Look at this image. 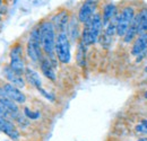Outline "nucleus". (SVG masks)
I'll list each match as a JSON object with an SVG mask.
<instances>
[{
    "mask_svg": "<svg viewBox=\"0 0 147 141\" xmlns=\"http://www.w3.org/2000/svg\"><path fill=\"white\" fill-rule=\"evenodd\" d=\"M23 114L31 121H35V120H38L40 117H41V113L38 112V111H33V109H31V108H28V107H24V109H23Z\"/></svg>",
    "mask_w": 147,
    "mask_h": 141,
    "instance_id": "obj_21",
    "label": "nucleus"
},
{
    "mask_svg": "<svg viewBox=\"0 0 147 141\" xmlns=\"http://www.w3.org/2000/svg\"><path fill=\"white\" fill-rule=\"evenodd\" d=\"M102 20H103V26L105 27L109 21L112 18L118 14V8L113 2H108L103 6V10H102Z\"/></svg>",
    "mask_w": 147,
    "mask_h": 141,
    "instance_id": "obj_18",
    "label": "nucleus"
},
{
    "mask_svg": "<svg viewBox=\"0 0 147 141\" xmlns=\"http://www.w3.org/2000/svg\"><path fill=\"white\" fill-rule=\"evenodd\" d=\"M1 86H2V88L5 89L6 94H7L13 101H15L17 104L23 105V104L26 103V95L22 91L20 88L14 86V85L10 84V83H5V84L1 85Z\"/></svg>",
    "mask_w": 147,
    "mask_h": 141,
    "instance_id": "obj_11",
    "label": "nucleus"
},
{
    "mask_svg": "<svg viewBox=\"0 0 147 141\" xmlns=\"http://www.w3.org/2000/svg\"><path fill=\"white\" fill-rule=\"evenodd\" d=\"M0 132L6 134L13 141H18L20 139V132L17 129L16 123L8 117L0 116Z\"/></svg>",
    "mask_w": 147,
    "mask_h": 141,
    "instance_id": "obj_7",
    "label": "nucleus"
},
{
    "mask_svg": "<svg viewBox=\"0 0 147 141\" xmlns=\"http://www.w3.org/2000/svg\"><path fill=\"white\" fill-rule=\"evenodd\" d=\"M135 16H136V13L132 6H126L121 9L118 16V24H117V35L119 37L125 36Z\"/></svg>",
    "mask_w": 147,
    "mask_h": 141,
    "instance_id": "obj_4",
    "label": "nucleus"
},
{
    "mask_svg": "<svg viewBox=\"0 0 147 141\" xmlns=\"http://www.w3.org/2000/svg\"><path fill=\"white\" fill-rule=\"evenodd\" d=\"M2 6V0H0V7Z\"/></svg>",
    "mask_w": 147,
    "mask_h": 141,
    "instance_id": "obj_29",
    "label": "nucleus"
},
{
    "mask_svg": "<svg viewBox=\"0 0 147 141\" xmlns=\"http://www.w3.org/2000/svg\"><path fill=\"white\" fill-rule=\"evenodd\" d=\"M0 104L6 108V111L9 113L10 119L14 121L19 114H20V109H19V104H17L15 101H13L5 91V89L2 88V86H0Z\"/></svg>",
    "mask_w": 147,
    "mask_h": 141,
    "instance_id": "obj_8",
    "label": "nucleus"
},
{
    "mask_svg": "<svg viewBox=\"0 0 147 141\" xmlns=\"http://www.w3.org/2000/svg\"><path fill=\"white\" fill-rule=\"evenodd\" d=\"M146 84H147V80H146Z\"/></svg>",
    "mask_w": 147,
    "mask_h": 141,
    "instance_id": "obj_31",
    "label": "nucleus"
},
{
    "mask_svg": "<svg viewBox=\"0 0 147 141\" xmlns=\"http://www.w3.org/2000/svg\"><path fill=\"white\" fill-rule=\"evenodd\" d=\"M2 75H3V77L6 78V80L8 83L13 84L14 86H16L18 88L23 89L26 86V80H25L24 76H20L17 72H15L9 67V64H7L2 68Z\"/></svg>",
    "mask_w": 147,
    "mask_h": 141,
    "instance_id": "obj_10",
    "label": "nucleus"
},
{
    "mask_svg": "<svg viewBox=\"0 0 147 141\" xmlns=\"http://www.w3.org/2000/svg\"><path fill=\"white\" fill-rule=\"evenodd\" d=\"M9 67L13 69V70L15 71V72H17L18 75L20 76H24V73H25V70H26V64H25V60H24V58H15V59H10V61H9Z\"/></svg>",
    "mask_w": 147,
    "mask_h": 141,
    "instance_id": "obj_19",
    "label": "nucleus"
},
{
    "mask_svg": "<svg viewBox=\"0 0 147 141\" xmlns=\"http://www.w3.org/2000/svg\"><path fill=\"white\" fill-rule=\"evenodd\" d=\"M25 52H26L27 58L33 63H40L41 60L44 58V53H43V50H42L41 40H40L38 24L32 28V31L30 33L26 46H25Z\"/></svg>",
    "mask_w": 147,
    "mask_h": 141,
    "instance_id": "obj_2",
    "label": "nucleus"
},
{
    "mask_svg": "<svg viewBox=\"0 0 147 141\" xmlns=\"http://www.w3.org/2000/svg\"><path fill=\"white\" fill-rule=\"evenodd\" d=\"M40 40L44 55L51 61L55 69L58 68V59L55 53V41H57V30L51 19H43L38 23Z\"/></svg>",
    "mask_w": 147,
    "mask_h": 141,
    "instance_id": "obj_1",
    "label": "nucleus"
},
{
    "mask_svg": "<svg viewBox=\"0 0 147 141\" xmlns=\"http://www.w3.org/2000/svg\"><path fill=\"white\" fill-rule=\"evenodd\" d=\"M15 58H24V46L19 42L13 44L9 50V59H15Z\"/></svg>",
    "mask_w": 147,
    "mask_h": 141,
    "instance_id": "obj_20",
    "label": "nucleus"
},
{
    "mask_svg": "<svg viewBox=\"0 0 147 141\" xmlns=\"http://www.w3.org/2000/svg\"><path fill=\"white\" fill-rule=\"evenodd\" d=\"M138 25H139V18H138V15L136 14V16L134 18V20H132L130 27L128 28L127 33L122 37V40H123V42H125L126 44L132 43V42L135 41V38L137 37V35H138Z\"/></svg>",
    "mask_w": 147,
    "mask_h": 141,
    "instance_id": "obj_17",
    "label": "nucleus"
},
{
    "mask_svg": "<svg viewBox=\"0 0 147 141\" xmlns=\"http://www.w3.org/2000/svg\"><path fill=\"white\" fill-rule=\"evenodd\" d=\"M0 116H5V117H8V119H10V116H9V113L6 111V108L3 107V106L0 104ZM11 120V119H10Z\"/></svg>",
    "mask_w": 147,
    "mask_h": 141,
    "instance_id": "obj_25",
    "label": "nucleus"
},
{
    "mask_svg": "<svg viewBox=\"0 0 147 141\" xmlns=\"http://www.w3.org/2000/svg\"><path fill=\"white\" fill-rule=\"evenodd\" d=\"M37 91L43 96V97H45L48 101H50V102H55V96L52 94V93H50V91H48V90H45V89L43 88H40V89H37Z\"/></svg>",
    "mask_w": 147,
    "mask_h": 141,
    "instance_id": "obj_24",
    "label": "nucleus"
},
{
    "mask_svg": "<svg viewBox=\"0 0 147 141\" xmlns=\"http://www.w3.org/2000/svg\"><path fill=\"white\" fill-rule=\"evenodd\" d=\"M24 78L26 80V83H28L32 87H34L35 89H40L43 87L42 85V79L38 75V72L35 71L34 69L27 67L26 70H25V73H24Z\"/></svg>",
    "mask_w": 147,
    "mask_h": 141,
    "instance_id": "obj_15",
    "label": "nucleus"
},
{
    "mask_svg": "<svg viewBox=\"0 0 147 141\" xmlns=\"http://www.w3.org/2000/svg\"><path fill=\"white\" fill-rule=\"evenodd\" d=\"M98 42L101 43V45H102L104 49H108L111 45V43H112V37L109 35H107V34L103 32V33L101 34V36H100V38H98Z\"/></svg>",
    "mask_w": 147,
    "mask_h": 141,
    "instance_id": "obj_22",
    "label": "nucleus"
},
{
    "mask_svg": "<svg viewBox=\"0 0 147 141\" xmlns=\"http://www.w3.org/2000/svg\"><path fill=\"white\" fill-rule=\"evenodd\" d=\"M67 32H58L55 41V53L57 59L62 64H68L71 61V44Z\"/></svg>",
    "mask_w": 147,
    "mask_h": 141,
    "instance_id": "obj_3",
    "label": "nucleus"
},
{
    "mask_svg": "<svg viewBox=\"0 0 147 141\" xmlns=\"http://www.w3.org/2000/svg\"><path fill=\"white\" fill-rule=\"evenodd\" d=\"M144 71H145V72H146V73H147V66H146V67H145V69H144Z\"/></svg>",
    "mask_w": 147,
    "mask_h": 141,
    "instance_id": "obj_28",
    "label": "nucleus"
},
{
    "mask_svg": "<svg viewBox=\"0 0 147 141\" xmlns=\"http://www.w3.org/2000/svg\"><path fill=\"white\" fill-rule=\"evenodd\" d=\"M98 2H100L98 0H85L82 3V6L79 7L78 13H77V18L82 25H84L91 20L94 14L97 11Z\"/></svg>",
    "mask_w": 147,
    "mask_h": 141,
    "instance_id": "obj_5",
    "label": "nucleus"
},
{
    "mask_svg": "<svg viewBox=\"0 0 147 141\" xmlns=\"http://www.w3.org/2000/svg\"><path fill=\"white\" fill-rule=\"evenodd\" d=\"M135 131L139 134H146L147 136V119L142 120L139 123L135 126Z\"/></svg>",
    "mask_w": 147,
    "mask_h": 141,
    "instance_id": "obj_23",
    "label": "nucleus"
},
{
    "mask_svg": "<svg viewBox=\"0 0 147 141\" xmlns=\"http://www.w3.org/2000/svg\"><path fill=\"white\" fill-rule=\"evenodd\" d=\"M76 62L80 68H85L87 63V46L82 42H77V50H76Z\"/></svg>",
    "mask_w": 147,
    "mask_h": 141,
    "instance_id": "obj_16",
    "label": "nucleus"
},
{
    "mask_svg": "<svg viewBox=\"0 0 147 141\" xmlns=\"http://www.w3.org/2000/svg\"><path fill=\"white\" fill-rule=\"evenodd\" d=\"M51 20L57 30V33L58 32H67V27H68V24L70 20V13L67 9H61L52 16Z\"/></svg>",
    "mask_w": 147,
    "mask_h": 141,
    "instance_id": "obj_9",
    "label": "nucleus"
},
{
    "mask_svg": "<svg viewBox=\"0 0 147 141\" xmlns=\"http://www.w3.org/2000/svg\"><path fill=\"white\" fill-rule=\"evenodd\" d=\"M88 27L90 33L92 36V40L94 42V44H96L98 42V38L101 34L104 31V26H103V20H102V14L100 11H96L94 14V16L91 18L90 21H87L86 24H84Z\"/></svg>",
    "mask_w": 147,
    "mask_h": 141,
    "instance_id": "obj_6",
    "label": "nucleus"
},
{
    "mask_svg": "<svg viewBox=\"0 0 147 141\" xmlns=\"http://www.w3.org/2000/svg\"><path fill=\"white\" fill-rule=\"evenodd\" d=\"M136 141H147V137H139Z\"/></svg>",
    "mask_w": 147,
    "mask_h": 141,
    "instance_id": "obj_26",
    "label": "nucleus"
},
{
    "mask_svg": "<svg viewBox=\"0 0 147 141\" xmlns=\"http://www.w3.org/2000/svg\"><path fill=\"white\" fill-rule=\"evenodd\" d=\"M1 19H2V17H1V13H0V21H1Z\"/></svg>",
    "mask_w": 147,
    "mask_h": 141,
    "instance_id": "obj_30",
    "label": "nucleus"
},
{
    "mask_svg": "<svg viewBox=\"0 0 147 141\" xmlns=\"http://www.w3.org/2000/svg\"><path fill=\"white\" fill-rule=\"evenodd\" d=\"M67 34L71 42H78L80 40L82 30H80V23L77 17H70L68 27H67Z\"/></svg>",
    "mask_w": 147,
    "mask_h": 141,
    "instance_id": "obj_14",
    "label": "nucleus"
},
{
    "mask_svg": "<svg viewBox=\"0 0 147 141\" xmlns=\"http://www.w3.org/2000/svg\"><path fill=\"white\" fill-rule=\"evenodd\" d=\"M144 98H145V99H147V89L144 91Z\"/></svg>",
    "mask_w": 147,
    "mask_h": 141,
    "instance_id": "obj_27",
    "label": "nucleus"
},
{
    "mask_svg": "<svg viewBox=\"0 0 147 141\" xmlns=\"http://www.w3.org/2000/svg\"><path fill=\"white\" fill-rule=\"evenodd\" d=\"M38 64H40V69H41V72L43 73V76L48 78L50 81L55 83L57 80V73H55V68L51 63V61L44 55V58L41 60Z\"/></svg>",
    "mask_w": 147,
    "mask_h": 141,
    "instance_id": "obj_13",
    "label": "nucleus"
},
{
    "mask_svg": "<svg viewBox=\"0 0 147 141\" xmlns=\"http://www.w3.org/2000/svg\"><path fill=\"white\" fill-rule=\"evenodd\" d=\"M130 53L132 56H138L140 54H146L147 53V33L138 34L135 41L131 43V49Z\"/></svg>",
    "mask_w": 147,
    "mask_h": 141,
    "instance_id": "obj_12",
    "label": "nucleus"
}]
</instances>
